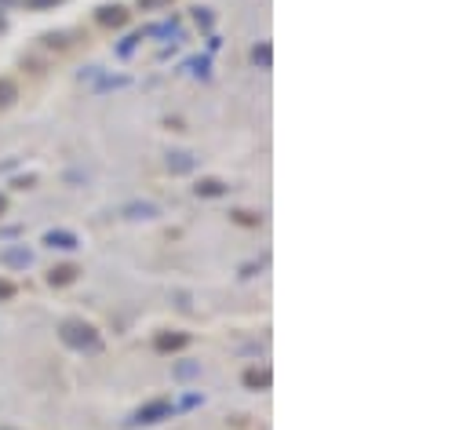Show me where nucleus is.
Returning <instances> with one entry per match:
<instances>
[{
  "label": "nucleus",
  "instance_id": "1",
  "mask_svg": "<svg viewBox=\"0 0 470 430\" xmlns=\"http://www.w3.org/2000/svg\"><path fill=\"white\" fill-rule=\"evenodd\" d=\"M59 336H62V343L73 346V350H95V346H99V332H95L88 321H66Z\"/></svg>",
  "mask_w": 470,
  "mask_h": 430
},
{
  "label": "nucleus",
  "instance_id": "2",
  "mask_svg": "<svg viewBox=\"0 0 470 430\" xmlns=\"http://www.w3.org/2000/svg\"><path fill=\"white\" fill-rule=\"evenodd\" d=\"M168 416H172V401L157 397V401L142 405V408L135 412V423H160V420H168Z\"/></svg>",
  "mask_w": 470,
  "mask_h": 430
},
{
  "label": "nucleus",
  "instance_id": "3",
  "mask_svg": "<svg viewBox=\"0 0 470 430\" xmlns=\"http://www.w3.org/2000/svg\"><path fill=\"white\" fill-rule=\"evenodd\" d=\"M186 343H190V336H186V332H160V336H157V350H160V354L183 350Z\"/></svg>",
  "mask_w": 470,
  "mask_h": 430
},
{
  "label": "nucleus",
  "instance_id": "4",
  "mask_svg": "<svg viewBox=\"0 0 470 430\" xmlns=\"http://www.w3.org/2000/svg\"><path fill=\"white\" fill-rule=\"evenodd\" d=\"M44 245L47 248H77V233H70V230H47L44 233Z\"/></svg>",
  "mask_w": 470,
  "mask_h": 430
},
{
  "label": "nucleus",
  "instance_id": "5",
  "mask_svg": "<svg viewBox=\"0 0 470 430\" xmlns=\"http://www.w3.org/2000/svg\"><path fill=\"white\" fill-rule=\"evenodd\" d=\"M99 22L103 26H124L128 22V11L121 4H106V8H99Z\"/></svg>",
  "mask_w": 470,
  "mask_h": 430
},
{
  "label": "nucleus",
  "instance_id": "6",
  "mask_svg": "<svg viewBox=\"0 0 470 430\" xmlns=\"http://www.w3.org/2000/svg\"><path fill=\"white\" fill-rule=\"evenodd\" d=\"M0 263L4 266H29L33 256H29V248H8V252H0Z\"/></svg>",
  "mask_w": 470,
  "mask_h": 430
},
{
  "label": "nucleus",
  "instance_id": "7",
  "mask_svg": "<svg viewBox=\"0 0 470 430\" xmlns=\"http://www.w3.org/2000/svg\"><path fill=\"white\" fill-rule=\"evenodd\" d=\"M77 274H80V270L66 263V266H55L52 274H47V281H52V284H70V281H77Z\"/></svg>",
  "mask_w": 470,
  "mask_h": 430
},
{
  "label": "nucleus",
  "instance_id": "8",
  "mask_svg": "<svg viewBox=\"0 0 470 430\" xmlns=\"http://www.w3.org/2000/svg\"><path fill=\"white\" fill-rule=\"evenodd\" d=\"M197 194L201 197H222L226 194V183L222 179H201L197 183Z\"/></svg>",
  "mask_w": 470,
  "mask_h": 430
},
{
  "label": "nucleus",
  "instance_id": "9",
  "mask_svg": "<svg viewBox=\"0 0 470 430\" xmlns=\"http://www.w3.org/2000/svg\"><path fill=\"white\" fill-rule=\"evenodd\" d=\"M245 383H248L252 390H266V387H270V372H266V369H248V372H245Z\"/></svg>",
  "mask_w": 470,
  "mask_h": 430
},
{
  "label": "nucleus",
  "instance_id": "10",
  "mask_svg": "<svg viewBox=\"0 0 470 430\" xmlns=\"http://www.w3.org/2000/svg\"><path fill=\"white\" fill-rule=\"evenodd\" d=\"M168 168H172V171H190V168H193V157H190V153H172V157H168Z\"/></svg>",
  "mask_w": 470,
  "mask_h": 430
},
{
  "label": "nucleus",
  "instance_id": "11",
  "mask_svg": "<svg viewBox=\"0 0 470 430\" xmlns=\"http://www.w3.org/2000/svg\"><path fill=\"white\" fill-rule=\"evenodd\" d=\"M15 95H19V91H15V84H11V81H0V106H11V102H15Z\"/></svg>",
  "mask_w": 470,
  "mask_h": 430
},
{
  "label": "nucleus",
  "instance_id": "12",
  "mask_svg": "<svg viewBox=\"0 0 470 430\" xmlns=\"http://www.w3.org/2000/svg\"><path fill=\"white\" fill-rule=\"evenodd\" d=\"M252 59H255V62H259V66H263V70H270V44H259L255 52H252Z\"/></svg>",
  "mask_w": 470,
  "mask_h": 430
},
{
  "label": "nucleus",
  "instance_id": "13",
  "mask_svg": "<svg viewBox=\"0 0 470 430\" xmlns=\"http://www.w3.org/2000/svg\"><path fill=\"white\" fill-rule=\"evenodd\" d=\"M128 212H132V219H153L157 215L153 204H135V208H128Z\"/></svg>",
  "mask_w": 470,
  "mask_h": 430
},
{
  "label": "nucleus",
  "instance_id": "14",
  "mask_svg": "<svg viewBox=\"0 0 470 430\" xmlns=\"http://www.w3.org/2000/svg\"><path fill=\"white\" fill-rule=\"evenodd\" d=\"M59 0H26V8H33V11H40V8H55Z\"/></svg>",
  "mask_w": 470,
  "mask_h": 430
},
{
  "label": "nucleus",
  "instance_id": "15",
  "mask_svg": "<svg viewBox=\"0 0 470 430\" xmlns=\"http://www.w3.org/2000/svg\"><path fill=\"white\" fill-rule=\"evenodd\" d=\"M11 295H15V284L0 277V299H11Z\"/></svg>",
  "mask_w": 470,
  "mask_h": 430
},
{
  "label": "nucleus",
  "instance_id": "16",
  "mask_svg": "<svg viewBox=\"0 0 470 430\" xmlns=\"http://www.w3.org/2000/svg\"><path fill=\"white\" fill-rule=\"evenodd\" d=\"M160 4H172V0H139L142 11H153V8H160Z\"/></svg>",
  "mask_w": 470,
  "mask_h": 430
},
{
  "label": "nucleus",
  "instance_id": "17",
  "mask_svg": "<svg viewBox=\"0 0 470 430\" xmlns=\"http://www.w3.org/2000/svg\"><path fill=\"white\" fill-rule=\"evenodd\" d=\"M237 222H245V226H255V222H259V219H255L252 212H237Z\"/></svg>",
  "mask_w": 470,
  "mask_h": 430
},
{
  "label": "nucleus",
  "instance_id": "18",
  "mask_svg": "<svg viewBox=\"0 0 470 430\" xmlns=\"http://www.w3.org/2000/svg\"><path fill=\"white\" fill-rule=\"evenodd\" d=\"M4 208H8V204H4V197H0V215H4Z\"/></svg>",
  "mask_w": 470,
  "mask_h": 430
}]
</instances>
